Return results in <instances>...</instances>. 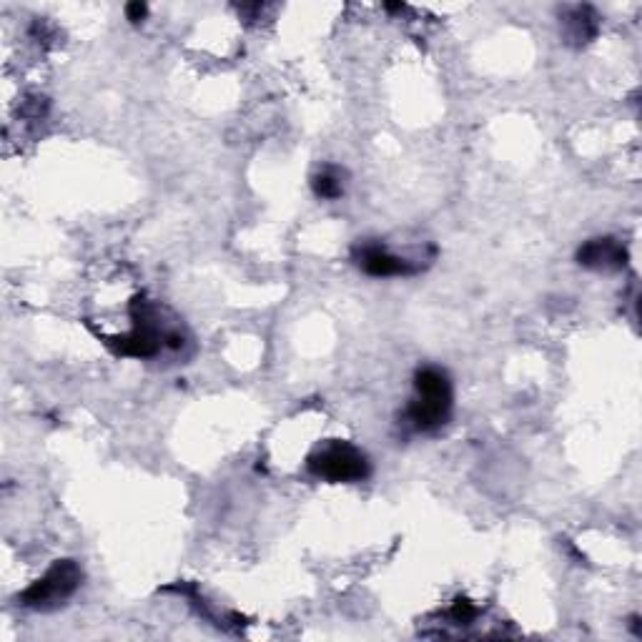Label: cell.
I'll list each match as a JSON object with an SVG mask.
<instances>
[{"label":"cell","mask_w":642,"mask_h":642,"mask_svg":"<svg viewBox=\"0 0 642 642\" xmlns=\"http://www.w3.org/2000/svg\"><path fill=\"white\" fill-rule=\"evenodd\" d=\"M454 392L449 374L439 367H422L414 374V397L404 412V422L412 432L434 434L449 422Z\"/></svg>","instance_id":"1"},{"label":"cell","mask_w":642,"mask_h":642,"mask_svg":"<svg viewBox=\"0 0 642 642\" xmlns=\"http://www.w3.org/2000/svg\"><path fill=\"white\" fill-rule=\"evenodd\" d=\"M306 469L316 479H324V482H332V485L364 482L372 474V464H369L367 454L357 444L339 442V439L316 447L306 459Z\"/></svg>","instance_id":"2"},{"label":"cell","mask_w":642,"mask_h":642,"mask_svg":"<svg viewBox=\"0 0 642 642\" xmlns=\"http://www.w3.org/2000/svg\"><path fill=\"white\" fill-rule=\"evenodd\" d=\"M81 580L83 572L76 562L58 560L41 580L28 585L23 590V595H18V600H21L23 607H31V610L51 612L76 595L78 587H81Z\"/></svg>","instance_id":"3"},{"label":"cell","mask_w":642,"mask_h":642,"mask_svg":"<svg viewBox=\"0 0 642 642\" xmlns=\"http://www.w3.org/2000/svg\"><path fill=\"white\" fill-rule=\"evenodd\" d=\"M354 261L364 274L374 279H392V276H414L422 271V264L404 256L392 254L382 241H364L354 249Z\"/></svg>","instance_id":"4"},{"label":"cell","mask_w":642,"mask_h":642,"mask_svg":"<svg viewBox=\"0 0 642 642\" xmlns=\"http://www.w3.org/2000/svg\"><path fill=\"white\" fill-rule=\"evenodd\" d=\"M625 261V249L615 239H592L577 251V264L587 269H622Z\"/></svg>","instance_id":"5"},{"label":"cell","mask_w":642,"mask_h":642,"mask_svg":"<svg viewBox=\"0 0 642 642\" xmlns=\"http://www.w3.org/2000/svg\"><path fill=\"white\" fill-rule=\"evenodd\" d=\"M567 36L577 43H587L597 36V16L590 6L572 8L570 16L565 18Z\"/></svg>","instance_id":"6"},{"label":"cell","mask_w":642,"mask_h":642,"mask_svg":"<svg viewBox=\"0 0 642 642\" xmlns=\"http://www.w3.org/2000/svg\"><path fill=\"white\" fill-rule=\"evenodd\" d=\"M311 186H314V194L319 196V199H327V201L339 199V196L344 194L342 169H337V166H324V169L311 179Z\"/></svg>","instance_id":"7"},{"label":"cell","mask_w":642,"mask_h":642,"mask_svg":"<svg viewBox=\"0 0 642 642\" xmlns=\"http://www.w3.org/2000/svg\"><path fill=\"white\" fill-rule=\"evenodd\" d=\"M449 617H452L454 625H472L477 620V607L469 600H457L449 610Z\"/></svg>","instance_id":"8"},{"label":"cell","mask_w":642,"mask_h":642,"mask_svg":"<svg viewBox=\"0 0 642 642\" xmlns=\"http://www.w3.org/2000/svg\"><path fill=\"white\" fill-rule=\"evenodd\" d=\"M146 16H148V6L146 3H128L126 6V18L131 23H141V21H146Z\"/></svg>","instance_id":"9"}]
</instances>
